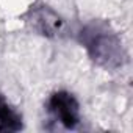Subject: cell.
<instances>
[{
  "label": "cell",
  "mask_w": 133,
  "mask_h": 133,
  "mask_svg": "<svg viewBox=\"0 0 133 133\" xmlns=\"http://www.w3.org/2000/svg\"><path fill=\"white\" fill-rule=\"evenodd\" d=\"M80 42L89 56L107 69H116L124 64L125 52L116 31L105 22L94 21L80 31Z\"/></svg>",
  "instance_id": "obj_1"
},
{
  "label": "cell",
  "mask_w": 133,
  "mask_h": 133,
  "mask_svg": "<svg viewBox=\"0 0 133 133\" xmlns=\"http://www.w3.org/2000/svg\"><path fill=\"white\" fill-rule=\"evenodd\" d=\"M49 121L61 128L72 130L80 122V107L77 99L68 91H56L47 102Z\"/></svg>",
  "instance_id": "obj_2"
},
{
  "label": "cell",
  "mask_w": 133,
  "mask_h": 133,
  "mask_svg": "<svg viewBox=\"0 0 133 133\" xmlns=\"http://www.w3.org/2000/svg\"><path fill=\"white\" fill-rule=\"evenodd\" d=\"M21 128V117L0 94V131H14Z\"/></svg>",
  "instance_id": "obj_4"
},
{
  "label": "cell",
  "mask_w": 133,
  "mask_h": 133,
  "mask_svg": "<svg viewBox=\"0 0 133 133\" xmlns=\"http://www.w3.org/2000/svg\"><path fill=\"white\" fill-rule=\"evenodd\" d=\"M25 22L33 31L45 38H56L64 30L63 17L47 5L31 6L25 16Z\"/></svg>",
  "instance_id": "obj_3"
}]
</instances>
